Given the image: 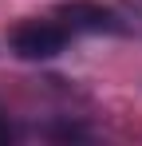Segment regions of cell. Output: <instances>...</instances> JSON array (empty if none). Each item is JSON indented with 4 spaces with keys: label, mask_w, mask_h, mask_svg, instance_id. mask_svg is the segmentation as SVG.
Masks as SVG:
<instances>
[{
    "label": "cell",
    "mask_w": 142,
    "mask_h": 146,
    "mask_svg": "<svg viewBox=\"0 0 142 146\" xmlns=\"http://www.w3.org/2000/svg\"><path fill=\"white\" fill-rule=\"evenodd\" d=\"M71 32L59 16L51 20H20V24L8 32V48L16 59H28V63H44V59H55L63 55L71 44Z\"/></svg>",
    "instance_id": "cell-1"
},
{
    "label": "cell",
    "mask_w": 142,
    "mask_h": 146,
    "mask_svg": "<svg viewBox=\"0 0 142 146\" xmlns=\"http://www.w3.org/2000/svg\"><path fill=\"white\" fill-rule=\"evenodd\" d=\"M55 16H59L75 36H79V32H87V36H122V32H126V20L118 16L115 8L99 4V0H63V4L55 8Z\"/></svg>",
    "instance_id": "cell-2"
},
{
    "label": "cell",
    "mask_w": 142,
    "mask_h": 146,
    "mask_svg": "<svg viewBox=\"0 0 142 146\" xmlns=\"http://www.w3.org/2000/svg\"><path fill=\"white\" fill-rule=\"evenodd\" d=\"M12 138H16V126H12V119L0 111V146H4V142H12Z\"/></svg>",
    "instance_id": "cell-3"
}]
</instances>
